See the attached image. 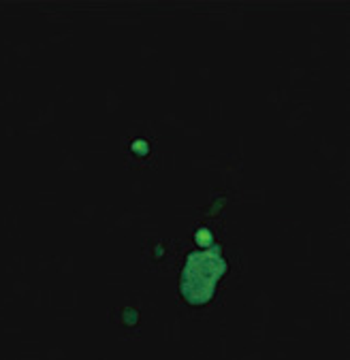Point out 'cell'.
<instances>
[{"label": "cell", "mask_w": 350, "mask_h": 360, "mask_svg": "<svg viewBox=\"0 0 350 360\" xmlns=\"http://www.w3.org/2000/svg\"><path fill=\"white\" fill-rule=\"evenodd\" d=\"M225 273V260L216 250H207V252H199L192 254L188 258L186 271H184V288H188L190 283H196V290L192 292L190 301L199 303V288H203V299L209 297V292L214 290L216 279Z\"/></svg>", "instance_id": "obj_1"}]
</instances>
